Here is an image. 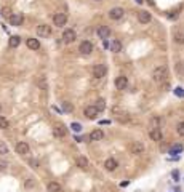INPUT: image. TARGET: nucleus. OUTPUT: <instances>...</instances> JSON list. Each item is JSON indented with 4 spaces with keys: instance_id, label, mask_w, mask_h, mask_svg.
Segmentation results:
<instances>
[{
    "instance_id": "3",
    "label": "nucleus",
    "mask_w": 184,
    "mask_h": 192,
    "mask_svg": "<svg viewBox=\"0 0 184 192\" xmlns=\"http://www.w3.org/2000/svg\"><path fill=\"white\" fill-rule=\"evenodd\" d=\"M98 109H96V106H87L85 107V111H83V114H85V117L87 119H90V120H95L96 117H98Z\"/></svg>"
},
{
    "instance_id": "31",
    "label": "nucleus",
    "mask_w": 184,
    "mask_h": 192,
    "mask_svg": "<svg viewBox=\"0 0 184 192\" xmlns=\"http://www.w3.org/2000/svg\"><path fill=\"white\" fill-rule=\"evenodd\" d=\"M70 130H74V131H82V125L77 123V122H74L72 125H70Z\"/></svg>"
},
{
    "instance_id": "15",
    "label": "nucleus",
    "mask_w": 184,
    "mask_h": 192,
    "mask_svg": "<svg viewBox=\"0 0 184 192\" xmlns=\"http://www.w3.org/2000/svg\"><path fill=\"white\" fill-rule=\"evenodd\" d=\"M117 167H119V163H117L115 159H107V160L104 162V168H106L107 171H114Z\"/></svg>"
},
{
    "instance_id": "13",
    "label": "nucleus",
    "mask_w": 184,
    "mask_h": 192,
    "mask_svg": "<svg viewBox=\"0 0 184 192\" xmlns=\"http://www.w3.org/2000/svg\"><path fill=\"white\" fill-rule=\"evenodd\" d=\"M53 135L58 136V138H62V136H66V127L62 123H56L53 127Z\"/></svg>"
},
{
    "instance_id": "23",
    "label": "nucleus",
    "mask_w": 184,
    "mask_h": 192,
    "mask_svg": "<svg viewBox=\"0 0 184 192\" xmlns=\"http://www.w3.org/2000/svg\"><path fill=\"white\" fill-rule=\"evenodd\" d=\"M46 189H48V192H61V186L58 183H50Z\"/></svg>"
},
{
    "instance_id": "33",
    "label": "nucleus",
    "mask_w": 184,
    "mask_h": 192,
    "mask_svg": "<svg viewBox=\"0 0 184 192\" xmlns=\"http://www.w3.org/2000/svg\"><path fill=\"white\" fill-rule=\"evenodd\" d=\"M8 152V147H7L5 143H0V154H7Z\"/></svg>"
},
{
    "instance_id": "4",
    "label": "nucleus",
    "mask_w": 184,
    "mask_h": 192,
    "mask_svg": "<svg viewBox=\"0 0 184 192\" xmlns=\"http://www.w3.org/2000/svg\"><path fill=\"white\" fill-rule=\"evenodd\" d=\"M75 38H77V35L72 29H66L64 32H62V42H64V43H72Z\"/></svg>"
},
{
    "instance_id": "38",
    "label": "nucleus",
    "mask_w": 184,
    "mask_h": 192,
    "mask_svg": "<svg viewBox=\"0 0 184 192\" xmlns=\"http://www.w3.org/2000/svg\"><path fill=\"white\" fill-rule=\"evenodd\" d=\"M30 165H32V168H37L38 167V162H37V160H30Z\"/></svg>"
},
{
    "instance_id": "5",
    "label": "nucleus",
    "mask_w": 184,
    "mask_h": 192,
    "mask_svg": "<svg viewBox=\"0 0 184 192\" xmlns=\"http://www.w3.org/2000/svg\"><path fill=\"white\" fill-rule=\"evenodd\" d=\"M106 75V66L104 64H96L93 67V77L95 79H103Z\"/></svg>"
},
{
    "instance_id": "22",
    "label": "nucleus",
    "mask_w": 184,
    "mask_h": 192,
    "mask_svg": "<svg viewBox=\"0 0 184 192\" xmlns=\"http://www.w3.org/2000/svg\"><path fill=\"white\" fill-rule=\"evenodd\" d=\"M77 167H80L82 170H87L88 168V159L87 157H79L77 159Z\"/></svg>"
},
{
    "instance_id": "10",
    "label": "nucleus",
    "mask_w": 184,
    "mask_h": 192,
    "mask_svg": "<svg viewBox=\"0 0 184 192\" xmlns=\"http://www.w3.org/2000/svg\"><path fill=\"white\" fill-rule=\"evenodd\" d=\"M29 144L24 143V141H19V143L16 144V152L19 155H26V154H29Z\"/></svg>"
},
{
    "instance_id": "12",
    "label": "nucleus",
    "mask_w": 184,
    "mask_h": 192,
    "mask_svg": "<svg viewBox=\"0 0 184 192\" xmlns=\"http://www.w3.org/2000/svg\"><path fill=\"white\" fill-rule=\"evenodd\" d=\"M127 85H128V79L125 75H119L115 79V88L117 90H125V88H127Z\"/></svg>"
},
{
    "instance_id": "8",
    "label": "nucleus",
    "mask_w": 184,
    "mask_h": 192,
    "mask_svg": "<svg viewBox=\"0 0 184 192\" xmlns=\"http://www.w3.org/2000/svg\"><path fill=\"white\" fill-rule=\"evenodd\" d=\"M79 51H80L82 54H85V56H87V54H90V53L93 51V43H91V42H88V40L82 42V43H80V48H79Z\"/></svg>"
},
{
    "instance_id": "11",
    "label": "nucleus",
    "mask_w": 184,
    "mask_h": 192,
    "mask_svg": "<svg viewBox=\"0 0 184 192\" xmlns=\"http://www.w3.org/2000/svg\"><path fill=\"white\" fill-rule=\"evenodd\" d=\"M22 21H24V16H22V13H14L10 16V24L11 26H21Z\"/></svg>"
},
{
    "instance_id": "17",
    "label": "nucleus",
    "mask_w": 184,
    "mask_h": 192,
    "mask_svg": "<svg viewBox=\"0 0 184 192\" xmlns=\"http://www.w3.org/2000/svg\"><path fill=\"white\" fill-rule=\"evenodd\" d=\"M103 138H104V133H103V130H99V128H96V130H93L90 133V139L91 141H101Z\"/></svg>"
},
{
    "instance_id": "39",
    "label": "nucleus",
    "mask_w": 184,
    "mask_h": 192,
    "mask_svg": "<svg viewBox=\"0 0 184 192\" xmlns=\"http://www.w3.org/2000/svg\"><path fill=\"white\" fill-rule=\"evenodd\" d=\"M5 168H7V163H5V162L0 163V170H5Z\"/></svg>"
},
{
    "instance_id": "32",
    "label": "nucleus",
    "mask_w": 184,
    "mask_h": 192,
    "mask_svg": "<svg viewBox=\"0 0 184 192\" xmlns=\"http://www.w3.org/2000/svg\"><path fill=\"white\" fill-rule=\"evenodd\" d=\"M2 14H3V16H7V18H10L11 16V10L8 8V7H5V8H2Z\"/></svg>"
},
{
    "instance_id": "28",
    "label": "nucleus",
    "mask_w": 184,
    "mask_h": 192,
    "mask_svg": "<svg viewBox=\"0 0 184 192\" xmlns=\"http://www.w3.org/2000/svg\"><path fill=\"white\" fill-rule=\"evenodd\" d=\"M119 120H120V122H128V120H130V115H128L127 112H122L119 115Z\"/></svg>"
},
{
    "instance_id": "40",
    "label": "nucleus",
    "mask_w": 184,
    "mask_h": 192,
    "mask_svg": "<svg viewBox=\"0 0 184 192\" xmlns=\"http://www.w3.org/2000/svg\"><path fill=\"white\" fill-rule=\"evenodd\" d=\"M178 176H179V175H178V171H173V178L176 179V181H178Z\"/></svg>"
},
{
    "instance_id": "9",
    "label": "nucleus",
    "mask_w": 184,
    "mask_h": 192,
    "mask_svg": "<svg viewBox=\"0 0 184 192\" xmlns=\"http://www.w3.org/2000/svg\"><path fill=\"white\" fill-rule=\"evenodd\" d=\"M123 8H120V7H117V8H112L111 11H109V18L114 19V21H117V19L123 18Z\"/></svg>"
},
{
    "instance_id": "25",
    "label": "nucleus",
    "mask_w": 184,
    "mask_h": 192,
    "mask_svg": "<svg viewBox=\"0 0 184 192\" xmlns=\"http://www.w3.org/2000/svg\"><path fill=\"white\" fill-rule=\"evenodd\" d=\"M160 122H162V120H160V117H152L151 119V128H159V125H160Z\"/></svg>"
},
{
    "instance_id": "37",
    "label": "nucleus",
    "mask_w": 184,
    "mask_h": 192,
    "mask_svg": "<svg viewBox=\"0 0 184 192\" xmlns=\"http://www.w3.org/2000/svg\"><path fill=\"white\" fill-rule=\"evenodd\" d=\"M24 186H26V189H27V187H32L34 186V181H32V179H29V181L24 183Z\"/></svg>"
},
{
    "instance_id": "43",
    "label": "nucleus",
    "mask_w": 184,
    "mask_h": 192,
    "mask_svg": "<svg viewBox=\"0 0 184 192\" xmlns=\"http://www.w3.org/2000/svg\"><path fill=\"white\" fill-rule=\"evenodd\" d=\"M95 2H99V0H95Z\"/></svg>"
},
{
    "instance_id": "18",
    "label": "nucleus",
    "mask_w": 184,
    "mask_h": 192,
    "mask_svg": "<svg viewBox=\"0 0 184 192\" xmlns=\"http://www.w3.org/2000/svg\"><path fill=\"white\" fill-rule=\"evenodd\" d=\"M138 19H139V22H143V24H147V22L151 21V13H147V11H139Z\"/></svg>"
},
{
    "instance_id": "35",
    "label": "nucleus",
    "mask_w": 184,
    "mask_h": 192,
    "mask_svg": "<svg viewBox=\"0 0 184 192\" xmlns=\"http://www.w3.org/2000/svg\"><path fill=\"white\" fill-rule=\"evenodd\" d=\"M175 93H176V95H178V96H181V98L184 96V90H183V88H179V87L175 90Z\"/></svg>"
},
{
    "instance_id": "41",
    "label": "nucleus",
    "mask_w": 184,
    "mask_h": 192,
    "mask_svg": "<svg viewBox=\"0 0 184 192\" xmlns=\"http://www.w3.org/2000/svg\"><path fill=\"white\" fill-rule=\"evenodd\" d=\"M135 2H136V3H143V0H135Z\"/></svg>"
},
{
    "instance_id": "27",
    "label": "nucleus",
    "mask_w": 184,
    "mask_h": 192,
    "mask_svg": "<svg viewBox=\"0 0 184 192\" xmlns=\"http://www.w3.org/2000/svg\"><path fill=\"white\" fill-rule=\"evenodd\" d=\"M181 151H183V146L181 144H176V146H173L170 149V154H179Z\"/></svg>"
},
{
    "instance_id": "16",
    "label": "nucleus",
    "mask_w": 184,
    "mask_h": 192,
    "mask_svg": "<svg viewBox=\"0 0 184 192\" xmlns=\"http://www.w3.org/2000/svg\"><path fill=\"white\" fill-rule=\"evenodd\" d=\"M98 35H99V38L106 40V38H109V35H111V29H109L107 26H101L99 29H98Z\"/></svg>"
},
{
    "instance_id": "14",
    "label": "nucleus",
    "mask_w": 184,
    "mask_h": 192,
    "mask_svg": "<svg viewBox=\"0 0 184 192\" xmlns=\"http://www.w3.org/2000/svg\"><path fill=\"white\" fill-rule=\"evenodd\" d=\"M149 138L152 141H162V131H160V128H151Z\"/></svg>"
},
{
    "instance_id": "34",
    "label": "nucleus",
    "mask_w": 184,
    "mask_h": 192,
    "mask_svg": "<svg viewBox=\"0 0 184 192\" xmlns=\"http://www.w3.org/2000/svg\"><path fill=\"white\" fill-rule=\"evenodd\" d=\"M62 109H64V111H67V112H70V111H72V106H70L69 103H62Z\"/></svg>"
},
{
    "instance_id": "26",
    "label": "nucleus",
    "mask_w": 184,
    "mask_h": 192,
    "mask_svg": "<svg viewBox=\"0 0 184 192\" xmlns=\"http://www.w3.org/2000/svg\"><path fill=\"white\" fill-rule=\"evenodd\" d=\"M8 127H10L8 120H7L5 117H0V128H2V130H7Z\"/></svg>"
},
{
    "instance_id": "7",
    "label": "nucleus",
    "mask_w": 184,
    "mask_h": 192,
    "mask_svg": "<svg viewBox=\"0 0 184 192\" xmlns=\"http://www.w3.org/2000/svg\"><path fill=\"white\" fill-rule=\"evenodd\" d=\"M130 151H131V154H135V155H141L144 152V144L139 143V141H135V143H131Z\"/></svg>"
},
{
    "instance_id": "2",
    "label": "nucleus",
    "mask_w": 184,
    "mask_h": 192,
    "mask_svg": "<svg viewBox=\"0 0 184 192\" xmlns=\"http://www.w3.org/2000/svg\"><path fill=\"white\" fill-rule=\"evenodd\" d=\"M37 35L40 38H46L51 35V27H50L48 24H40L37 27Z\"/></svg>"
},
{
    "instance_id": "30",
    "label": "nucleus",
    "mask_w": 184,
    "mask_h": 192,
    "mask_svg": "<svg viewBox=\"0 0 184 192\" xmlns=\"http://www.w3.org/2000/svg\"><path fill=\"white\" fill-rule=\"evenodd\" d=\"M176 131H178L179 136H184V122L178 123V128H176Z\"/></svg>"
},
{
    "instance_id": "20",
    "label": "nucleus",
    "mask_w": 184,
    "mask_h": 192,
    "mask_svg": "<svg viewBox=\"0 0 184 192\" xmlns=\"http://www.w3.org/2000/svg\"><path fill=\"white\" fill-rule=\"evenodd\" d=\"M109 46H111V51H114V53H120V51H122V43H120L119 40H112Z\"/></svg>"
},
{
    "instance_id": "21",
    "label": "nucleus",
    "mask_w": 184,
    "mask_h": 192,
    "mask_svg": "<svg viewBox=\"0 0 184 192\" xmlns=\"http://www.w3.org/2000/svg\"><path fill=\"white\" fill-rule=\"evenodd\" d=\"M19 43H21V37H19V35H13V37H10L8 45L11 46V48H16Z\"/></svg>"
},
{
    "instance_id": "36",
    "label": "nucleus",
    "mask_w": 184,
    "mask_h": 192,
    "mask_svg": "<svg viewBox=\"0 0 184 192\" xmlns=\"http://www.w3.org/2000/svg\"><path fill=\"white\" fill-rule=\"evenodd\" d=\"M168 18H170V19H176V18H178V13H176V11H171V13L168 14Z\"/></svg>"
},
{
    "instance_id": "19",
    "label": "nucleus",
    "mask_w": 184,
    "mask_h": 192,
    "mask_svg": "<svg viewBox=\"0 0 184 192\" xmlns=\"http://www.w3.org/2000/svg\"><path fill=\"white\" fill-rule=\"evenodd\" d=\"M26 45H27V48H30V50H38L40 48V42H38L37 38H27Z\"/></svg>"
},
{
    "instance_id": "1",
    "label": "nucleus",
    "mask_w": 184,
    "mask_h": 192,
    "mask_svg": "<svg viewBox=\"0 0 184 192\" xmlns=\"http://www.w3.org/2000/svg\"><path fill=\"white\" fill-rule=\"evenodd\" d=\"M152 79L155 82H159V83L165 82L168 79V67L167 66H159V67H155L154 72H152Z\"/></svg>"
},
{
    "instance_id": "6",
    "label": "nucleus",
    "mask_w": 184,
    "mask_h": 192,
    "mask_svg": "<svg viewBox=\"0 0 184 192\" xmlns=\"http://www.w3.org/2000/svg\"><path fill=\"white\" fill-rule=\"evenodd\" d=\"M53 22L58 27H62V26H66V22H67V16H66L64 13H56L53 16Z\"/></svg>"
},
{
    "instance_id": "29",
    "label": "nucleus",
    "mask_w": 184,
    "mask_h": 192,
    "mask_svg": "<svg viewBox=\"0 0 184 192\" xmlns=\"http://www.w3.org/2000/svg\"><path fill=\"white\" fill-rule=\"evenodd\" d=\"M104 107H106V103H104V99H98L96 109H98V111H104Z\"/></svg>"
},
{
    "instance_id": "42",
    "label": "nucleus",
    "mask_w": 184,
    "mask_h": 192,
    "mask_svg": "<svg viewBox=\"0 0 184 192\" xmlns=\"http://www.w3.org/2000/svg\"><path fill=\"white\" fill-rule=\"evenodd\" d=\"M0 111H2V106H0Z\"/></svg>"
},
{
    "instance_id": "24",
    "label": "nucleus",
    "mask_w": 184,
    "mask_h": 192,
    "mask_svg": "<svg viewBox=\"0 0 184 192\" xmlns=\"http://www.w3.org/2000/svg\"><path fill=\"white\" fill-rule=\"evenodd\" d=\"M173 37H175V42H176V43H184V34H183V32H179V30H175Z\"/></svg>"
}]
</instances>
